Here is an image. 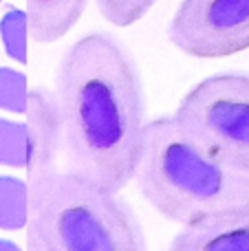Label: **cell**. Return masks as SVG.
Segmentation results:
<instances>
[{
    "mask_svg": "<svg viewBox=\"0 0 249 251\" xmlns=\"http://www.w3.org/2000/svg\"><path fill=\"white\" fill-rule=\"evenodd\" d=\"M168 38L190 57H229L249 49V0H183Z\"/></svg>",
    "mask_w": 249,
    "mask_h": 251,
    "instance_id": "obj_5",
    "label": "cell"
},
{
    "mask_svg": "<svg viewBox=\"0 0 249 251\" xmlns=\"http://www.w3.org/2000/svg\"><path fill=\"white\" fill-rule=\"evenodd\" d=\"M29 187L16 176H0V229L16 231L26 227Z\"/></svg>",
    "mask_w": 249,
    "mask_h": 251,
    "instance_id": "obj_9",
    "label": "cell"
},
{
    "mask_svg": "<svg viewBox=\"0 0 249 251\" xmlns=\"http://www.w3.org/2000/svg\"><path fill=\"white\" fill-rule=\"evenodd\" d=\"M26 178L57 170L60 161V117L55 97L47 88H33L26 95Z\"/></svg>",
    "mask_w": 249,
    "mask_h": 251,
    "instance_id": "obj_6",
    "label": "cell"
},
{
    "mask_svg": "<svg viewBox=\"0 0 249 251\" xmlns=\"http://www.w3.org/2000/svg\"><path fill=\"white\" fill-rule=\"evenodd\" d=\"M26 251H148L135 209L64 170L26 178Z\"/></svg>",
    "mask_w": 249,
    "mask_h": 251,
    "instance_id": "obj_3",
    "label": "cell"
},
{
    "mask_svg": "<svg viewBox=\"0 0 249 251\" xmlns=\"http://www.w3.org/2000/svg\"><path fill=\"white\" fill-rule=\"evenodd\" d=\"M26 77L13 69H0V108L9 113L26 110Z\"/></svg>",
    "mask_w": 249,
    "mask_h": 251,
    "instance_id": "obj_13",
    "label": "cell"
},
{
    "mask_svg": "<svg viewBox=\"0 0 249 251\" xmlns=\"http://www.w3.org/2000/svg\"><path fill=\"white\" fill-rule=\"evenodd\" d=\"M0 251H22L18 247L13 240H7V238H0Z\"/></svg>",
    "mask_w": 249,
    "mask_h": 251,
    "instance_id": "obj_14",
    "label": "cell"
},
{
    "mask_svg": "<svg viewBox=\"0 0 249 251\" xmlns=\"http://www.w3.org/2000/svg\"><path fill=\"white\" fill-rule=\"evenodd\" d=\"M26 126L0 119V165L26 168Z\"/></svg>",
    "mask_w": 249,
    "mask_h": 251,
    "instance_id": "obj_10",
    "label": "cell"
},
{
    "mask_svg": "<svg viewBox=\"0 0 249 251\" xmlns=\"http://www.w3.org/2000/svg\"><path fill=\"white\" fill-rule=\"evenodd\" d=\"M168 251H249V209L214 214L185 225Z\"/></svg>",
    "mask_w": 249,
    "mask_h": 251,
    "instance_id": "obj_7",
    "label": "cell"
},
{
    "mask_svg": "<svg viewBox=\"0 0 249 251\" xmlns=\"http://www.w3.org/2000/svg\"><path fill=\"white\" fill-rule=\"evenodd\" d=\"M60 117L57 170L106 192L135 176L146 106L139 69L124 42L104 31L79 38L55 71Z\"/></svg>",
    "mask_w": 249,
    "mask_h": 251,
    "instance_id": "obj_1",
    "label": "cell"
},
{
    "mask_svg": "<svg viewBox=\"0 0 249 251\" xmlns=\"http://www.w3.org/2000/svg\"><path fill=\"white\" fill-rule=\"evenodd\" d=\"M157 0H97L101 16L115 26H128L141 20Z\"/></svg>",
    "mask_w": 249,
    "mask_h": 251,
    "instance_id": "obj_12",
    "label": "cell"
},
{
    "mask_svg": "<svg viewBox=\"0 0 249 251\" xmlns=\"http://www.w3.org/2000/svg\"><path fill=\"white\" fill-rule=\"evenodd\" d=\"M88 0H26V25L35 42L64 38L82 18Z\"/></svg>",
    "mask_w": 249,
    "mask_h": 251,
    "instance_id": "obj_8",
    "label": "cell"
},
{
    "mask_svg": "<svg viewBox=\"0 0 249 251\" xmlns=\"http://www.w3.org/2000/svg\"><path fill=\"white\" fill-rule=\"evenodd\" d=\"M172 119L205 156L249 174V73L205 77L185 93Z\"/></svg>",
    "mask_w": 249,
    "mask_h": 251,
    "instance_id": "obj_4",
    "label": "cell"
},
{
    "mask_svg": "<svg viewBox=\"0 0 249 251\" xmlns=\"http://www.w3.org/2000/svg\"><path fill=\"white\" fill-rule=\"evenodd\" d=\"M132 181L148 205L183 227L214 214L249 209V174L205 156L172 117L144 126Z\"/></svg>",
    "mask_w": 249,
    "mask_h": 251,
    "instance_id": "obj_2",
    "label": "cell"
},
{
    "mask_svg": "<svg viewBox=\"0 0 249 251\" xmlns=\"http://www.w3.org/2000/svg\"><path fill=\"white\" fill-rule=\"evenodd\" d=\"M26 33H29L26 13L20 9H9L0 20V35H2L7 53L20 64L26 62Z\"/></svg>",
    "mask_w": 249,
    "mask_h": 251,
    "instance_id": "obj_11",
    "label": "cell"
}]
</instances>
